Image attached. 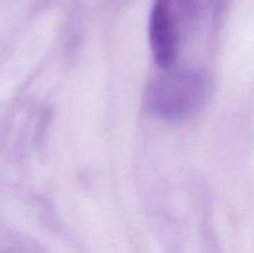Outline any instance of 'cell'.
I'll return each mask as SVG.
<instances>
[{"label": "cell", "instance_id": "obj_1", "mask_svg": "<svg viewBox=\"0 0 254 253\" xmlns=\"http://www.w3.org/2000/svg\"><path fill=\"white\" fill-rule=\"evenodd\" d=\"M208 82L196 69H170L146 89V107L158 118L180 121L192 116L207 97Z\"/></svg>", "mask_w": 254, "mask_h": 253}, {"label": "cell", "instance_id": "obj_2", "mask_svg": "<svg viewBox=\"0 0 254 253\" xmlns=\"http://www.w3.org/2000/svg\"><path fill=\"white\" fill-rule=\"evenodd\" d=\"M195 19V0H154L149 41L159 66L164 68L173 66Z\"/></svg>", "mask_w": 254, "mask_h": 253}]
</instances>
